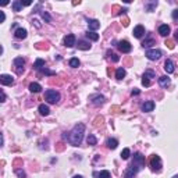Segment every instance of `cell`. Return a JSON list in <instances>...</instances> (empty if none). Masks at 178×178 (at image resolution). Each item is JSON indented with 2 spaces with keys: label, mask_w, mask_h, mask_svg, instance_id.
I'll list each match as a JSON object with an SVG mask.
<instances>
[{
  "label": "cell",
  "mask_w": 178,
  "mask_h": 178,
  "mask_svg": "<svg viewBox=\"0 0 178 178\" xmlns=\"http://www.w3.org/2000/svg\"><path fill=\"white\" fill-rule=\"evenodd\" d=\"M172 178H178V174H177V175H174V177H172Z\"/></svg>",
  "instance_id": "bcb514c9"
},
{
  "label": "cell",
  "mask_w": 178,
  "mask_h": 178,
  "mask_svg": "<svg viewBox=\"0 0 178 178\" xmlns=\"http://www.w3.org/2000/svg\"><path fill=\"white\" fill-rule=\"evenodd\" d=\"M64 46H66V47H74V46H77L75 35H73V33L67 35V36L64 38Z\"/></svg>",
  "instance_id": "9c48e42d"
},
{
  "label": "cell",
  "mask_w": 178,
  "mask_h": 178,
  "mask_svg": "<svg viewBox=\"0 0 178 178\" xmlns=\"http://www.w3.org/2000/svg\"><path fill=\"white\" fill-rule=\"evenodd\" d=\"M154 77H156V74H154L153 70H146L145 74H143V77H142V78L148 79V81H152V78H154Z\"/></svg>",
  "instance_id": "4316f807"
},
{
  "label": "cell",
  "mask_w": 178,
  "mask_h": 178,
  "mask_svg": "<svg viewBox=\"0 0 178 178\" xmlns=\"http://www.w3.org/2000/svg\"><path fill=\"white\" fill-rule=\"evenodd\" d=\"M175 40H178V29L175 31Z\"/></svg>",
  "instance_id": "ee69618b"
},
{
  "label": "cell",
  "mask_w": 178,
  "mask_h": 178,
  "mask_svg": "<svg viewBox=\"0 0 178 178\" xmlns=\"http://www.w3.org/2000/svg\"><path fill=\"white\" fill-rule=\"evenodd\" d=\"M166 45L169 46L170 49H174V45H172V42H171V40H167V42H166Z\"/></svg>",
  "instance_id": "60d3db41"
},
{
  "label": "cell",
  "mask_w": 178,
  "mask_h": 178,
  "mask_svg": "<svg viewBox=\"0 0 178 178\" xmlns=\"http://www.w3.org/2000/svg\"><path fill=\"white\" fill-rule=\"evenodd\" d=\"M73 178H82V175H74Z\"/></svg>",
  "instance_id": "f6af8a7d"
},
{
  "label": "cell",
  "mask_w": 178,
  "mask_h": 178,
  "mask_svg": "<svg viewBox=\"0 0 178 178\" xmlns=\"http://www.w3.org/2000/svg\"><path fill=\"white\" fill-rule=\"evenodd\" d=\"M153 45H154V39H152V38H149V36H148V39H146V40H143V42H142V47L148 49V50H149V47H150V46H153Z\"/></svg>",
  "instance_id": "83f0119b"
},
{
  "label": "cell",
  "mask_w": 178,
  "mask_h": 178,
  "mask_svg": "<svg viewBox=\"0 0 178 178\" xmlns=\"http://www.w3.org/2000/svg\"><path fill=\"white\" fill-rule=\"evenodd\" d=\"M170 27L167 24H163V25H160L159 27V29H157V32L160 33V35H161V36H169L170 35Z\"/></svg>",
  "instance_id": "2e32d148"
},
{
  "label": "cell",
  "mask_w": 178,
  "mask_h": 178,
  "mask_svg": "<svg viewBox=\"0 0 178 178\" xmlns=\"http://www.w3.org/2000/svg\"><path fill=\"white\" fill-rule=\"evenodd\" d=\"M85 35H86V38L89 40H93V42H96V40H99V35H97L96 32H92V31H88L86 33H85Z\"/></svg>",
  "instance_id": "484cf974"
},
{
  "label": "cell",
  "mask_w": 178,
  "mask_h": 178,
  "mask_svg": "<svg viewBox=\"0 0 178 178\" xmlns=\"http://www.w3.org/2000/svg\"><path fill=\"white\" fill-rule=\"evenodd\" d=\"M125 70L123 68V67H120V68H117V71H116V78L117 79H123L124 77H125Z\"/></svg>",
  "instance_id": "f546056e"
},
{
  "label": "cell",
  "mask_w": 178,
  "mask_h": 178,
  "mask_svg": "<svg viewBox=\"0 0 178 178\" xmlns=\"http://www.w3.org/2000/svg\"><path fill=\"white\" fill-rule=\"evenodd\" d=\"M131 166H132L136 171H141V170L143 169V166H145V156H142L139 152H135V153H134V160H132V163H131Z\"/></svg>",
  "instance_id": "7a4b0ae2"
},
{
  "label": "cell",
  "mask_w": 178,
  "mask_h": 178,
  "mask_svg": "<svg viewBox=\"0 0 178 178\" xmlns=\"http://www.w3.org/2000/svg\"><path fill=\"white\" fill-rule=\"evenodd\" d=\"M45 100L47 103H50V104H56L60 100V93L56 89H47L45 92Z\"/></svg>",
  "instance_id": "3957f363"
},
{
  "label": "cell",
  "mask_w": 178,
  "mask_h": 178,
  "mask_svg": "<svg viewBox=\"0 0 178 178\" xmlns=\"http://www.w3.org/2000/svg\"><path fill=\"white\" fill-rule=\"evenodd\" d=\"M77 47H78L79 50H89V49H91V43L86 42V40H78Z\"/></svg>",
  "instance_id": "d6986e66"
},
{
  "label": "cell",
  "mask_w": 178,
  "mask_h": 178,
  "mask_svg": "<svg viewBox=\"0 0 178 178\" xmlns=\"http://www.w3.org/2000/svg\"><path fill=\"white\" fill-rule=\"evenodd\" d=\"M68 64H70V67H73V68H77V67H79V64H81V63H79V60H78L77 57H73L71 60L68 61Z\"/></svg>",
  "instance_id": "1f68e13d"
},
{
  "label": "cell",
  "mask_w": 178,
  "mask_h": 178,
  "mask_svg": "<svg viewBox=\"0 0 178 178\" xmlns=\"http://www.w3.org/2000/svg\"><path fill=\"white\" fill-rule=\"evenodd\" d=\"M106 145H107V148L109 149H116L118 146V141L114 138H109L107 139V142H106Z\"/></svg>",
  "instance_id": "cb8c5ba5"
},
{
  "label": "cell",
  "mask_w": 178,
  "mask_h": 178,
  "mask_svg": "<svg viewBox=\"0 0 178 178\" xmlns=\"http://www.w3.org/2000/svg\"><path fill=\"white\" fill-rule=\"evenodd\" d=\"M4 20H6V14H4V11H2V22H4Z\"/></svg>",
  "instance_id": "7bdbcfd3"
},
{
  "label": "cell",
  "mask_w": 178,
  "mask_h": 178,
  "mask_svg": "<svg viewBox=\"0 0 178 178\" xmlns=\"http://www.w3.org/2000/svg\"><path fill=\"white\" fill-rule=\"evenodd\" d=\"M29 91L32 92V93H39V92L42 91V86H40V84H38V82H32V84H29Z\"/></svg>",
  "instance_id": "7402d4cb"
},
{
  "label": "cell",
  "mask_w": 178,
  "mask_h": 178,
  "mask_svg": "<svg viewBox=\"0 0 178 178\" xmlns=\"http://www.w3.org/2000/svg\"><path fill=\"white\" fill-rule=\"evenodd\" d=\"M27 29H24V28H17V29L14 31V36L15 39H25L27 38Z\"/></svg>",
  "instance_id": "4fadbf2b"
},
{
  "label": "cell",
  "mask_w": 178,
  "mask_h": 178,
  "mask_svg": "<svg viewBox=\"0 0 178 178\" xmlns=\"http://www.w3.org/2000/svg\"><path fill=\"white\" fill-rule=\"evenodd\" d=\"M157 7V2H146L145 3V10L148 13H152Z\"/></svg>",
  "instance_id": "d4e9b609"
},
{
  "label": "cell",
  "mask_w": 178,
  "mask_h": 178,
  "mask_svg": "<svg viewBox=\"0 0 178 178\" xmlns=\"http://www.w3.org/2000/svg\"><path fill=\"white\" fill-rule=\"evenodd\" d=\"M93 177L95 178H112V175H110V171H107V170H103V171H100V172L95 171L93 172Z\"/></svg>",
  "instance_id": "ffe728a7"
},
{
  "label": "cell",
  "mask_w": 178,
  "mask_h": 178,
  "mask_svg": "<svg viewBox=\"0 0 178 178\" xmlns=\"http://www.w3.org/2000/svg\"><path fill=\"white\" fill-rule=\"evenodd\" d=\"M141 93V91H139V89H134L132 92H131V95H132V96H136V95H139Z\"/></svg>",
  "instance_id": "ab89813d"
},
{
  "label": "cell",
  "mask_w": 178,
  "mask_h": 178,
  "mask_svg": "<svg viewBox=\"0 0 178 178\" xmlns=\"http://www.w3.org/2000/svg\"><path fill=\"white\" fill-rule=\"evenodd\" d=\"M117 47L120 49V51H123V53H130L132 46H131V43L128 42V40H120V42L117 43Z\"/></svg>",
  "instance_id": "ba28073f"
},
{
  "label": "cell",
  "mask_w": 178,
  "mask_h": 178,
  "mask_svg": "<svg viewBox=\"0 0 178 178\" xmlns=\"http://www.w3.org/2000/svg\"><path fill=\"white\" fill-rule=\"evenodd\" d=\"M85 134V124L78 123L77 125H74V128L68 132V142L73 146H79L82 139H84Z\"/></svg>",
  "instance_id": "6da1fadb"
},
{
  "label": "cell",
  "mask_w": 178,
  "mask_h": 178,
  "mask_svg": "<svg viewBox=\"0 0 178 178\" xmlns=\"http://www.w3.org/2000/svg\"><path fill=\"white\" fill-rule=\"evenodd\" d=\"M11 7H13V11L18 13L22 10V7H24V4H22V2H20V0H14L11 3Z\"/></svg>",
  "instance_id": "44dd1931"
},
{
  "label": "cell",
  "mask_w": 178,
  "mask_h": 178,
  "mask_svg": "<svg viewBox=\"0 0 178 178\" xmlns=\"http://www.w3.org/2000/svg\"><path fill=\"white\" fill-rule=\"evenodd\" d=\"M14 172H15L17 175H18L20 178H25V177H27L25 171H22V170H20V169H15V170H14Z\"/></svg>",
  "instance_id": "d590c367"
},
{
  "label": "cell",
  "mask_w": 178,
  "mask_h": 178,
  "mask_svg": "<svg viewBox=\"0 0 178 178\" xmlns=\"http://www.w3.org/2000/svg\"><path fill=\"white\" fill-rule=\"evenodd\" d=\"M171 17H172V20H174V21H178V9H175L174 11H172Z\"/></svg>",
  "instance_id": "74e56055"
},
{
  "label": "cell",
  "mask_w": 178,
  "mask_h": 178,
  "mask_svg": "<svg viewBox=\"0 0 178 178\" xmlns=\"http://www.w3.org/2000/svg\"><path fill=\"white\" fill-rule=\"evenodd\" d=\"M134 36L135 38H142L143 35H145V28H143V25H136L135 28H134Z\"/></svg>",
  "instance_id": "5bb4252c"
},
{
  "label": "cell",
  "mask_w": 178,
  "mask_h": 178,
  "mask_svg": "<svg viewBox=\"0 0 178 178\" xmlns=\"http://www.w3.org/2000/svg\"><path fill=\"white\" fill-rule=\"evenodd\" d=\"M86 142H88V145H89V146H95L97 143V139H96V136H95V135H88Z\"/></svg>",
  "instance_id": "4dcf8cb0"
},
{
  "label": "cell",
  "mask_w": 178,
  "mask_h": 178,
  "mask_svg": "<svg viewBox=\"0 0 178 178\" xmlns=\"http://www.w3.org/2000/svg\"><path fill=\"white\" fill-rule=\"evenodd\" d=\"M43 67H45V60H42V59H38L33 63V70H42Z\"/></svg>",
  "instance_id": "f1b7e54d"
},
{
  "label": "cell",
  "mask_w": 178,
  "mask_h": 178,
  "mask_svg": "<svg viewBox=\"0 0 178 178\" xmlns=\"http://www.w3.org/2000/svg\"><path fill=\"white\" fill-rule=\"evenodd\" d=\"M109 56H110V59H112V60L114 61V63H117V61L120 60V56L116 55V53H110V51H109Z\"/></svg>",
  "instance_id": "8d00e7d4"
},
{
  "label": "cell",
  "mask_w": 178,
  "mask_h": 178,
  "mask_svg": "<svg viewBox=\"0 0 178 178\" xmlns=\"http://www.w3.org/2000/svg\"><path fill=\"white\" fill-rule=\"evenodd\" d=\"M130 154H131V150L128 148L123 149V152H121V159H123V160H127L128 157H130Z\"/></svg>",
  "instance_id": "d6a6232c"
},
{
  "label": "cell",
  "mask_w": 178,
  "mask_h": 178,
  "mask_svg": "<svg viewBox=\"0 0 178 178\" xmlns=\"http://www.w3.org/2000/svg\"><path fill=\"white\" fill-rule=\"evenodd\" d=\"M146 57L152 61L159 60V59L161 57V51H160L159 49H149V50H146Z\"/></svg>",
  "instance_id": "5b68a950"
},
{
  "label": "cell",
  "mask_w": 178,
  "mask_h": 178,
  "mask_svg": "<svg viewBox=\"0 0 178 178\" xmlns=\"http://www.w3.org/2000/svg\"><path fill=\"white\" fill-rule=\"evenodd\" d=\"M13 63H14V67H15L17 74H22V71H24V64H25L24 59H22V57H15Z\"/></svg>",
  "instance_id": "52a82bcc"
},
{
  "label": "cell",
  "mask_w": 178,
  "mask_h": 178,
  "mask_svg": "<svg viewBox=\"0 0 178 178\" xmlns=\"http://www.w3.org/2000/svg\"><path fill=\"white\" fill-rule=\"evenodd\" d=\"M150 167H152V170H153V171H156V172L161 171L163 164H161V159H160V156L153 154V156L150 157Z\"/></svg>",
  "instance_id": "277c9868"
},
{
  "label": "cell",
  "mask_w": 178,
  "mask_h": 178,
  "mask_svg": "<svg viewBox=\"0 0 178 178\" xmlns=\"http://www.w3.org/2000/svg\"><path fill=\"white\" fill-rule=\"evenodd\" d=\"M40 15H42V18L45 20L46 22H51V17H50V14H49L47 11H45V10H43V11H40Z\"/></svg>",
  "instance_id": "836d02e7"
},
{
  "label": "cell",
  "mask_w": 178,
  "mask_h": 178,
  "mask_svg": "<svg viewBox=\"0 0 178 178\" xmlns=\"http://www.w3.org/2000/svg\"><path fill=\"white\" fill-rule=\"evenodd\" d=\"M4 102H6V93L2 91V103H4Z\"/></svg>",
  "instance_id": "b9f144b4"
},
{
  "label": "cell",
  "mask_w": 178,
  "mask_h": 178,
  "mask_svg": "<svg viewBox=\"0 0 178 178\" xmlns=\"http://www.w3.org/2000/svg\"><path fill=\"white\" fill-rule=\"evenodd\" d=\"M170 82H171V81H170V78H169L167 75L159 77V85H160L161 88H167V86L170 85Z\"/></svg>",
  "instance_id": "ac0fdd59"
},
{
  "label": "cell",
  "mask_w": 178,
  "mask_h": 178,
  "mask_svg": "<svg viewBox=\"0 0 178 178\" xmlns=\"http://www.w3.org/2000/svg\"><path fill=\"white\" fill-rule=\"evenodd\" d=\"M136 174H138V171H136L132 166H130L125 171H124V178H135Z\"/></svg>",
  "instance_id": "9a60e30c"
},
{
  "label": "cell",
  "mask_w": 178,
  "mask_h": 178,
  "mask_svg": "<svg viewBox=\"0 0 178 178\" xmlns=\"http://www.w3.org/2000/svg\"><path fill=\"white\" fill-rule=\"evenodd\" d=\"M89 100H91V103H92L93 106H102L103 103L106 102L104 96H103V95H99V93L91 95V96H89Z\"/></svg>",
  "instance_id": "8992f818"
},
{
  "label": "cell",
  "mask_w": 178,
  "mask_h": 178,
  "mask_svg": "<svg viewBox=\"0 0 178 178\" xmlns=\"http://www.w3.org/2000/svg\"><path fill=\"white\" fill-rule=\"evenodd\" d=\"M39 71H40L42 74H46V75H56L55 71H50V70H47L46 67H43V68H42V70H39Z\"/></svg>",
  "instance_id": "e575fe53"
},
{
  "label": "cell",
  "mask_w": 178,
  "mask_h": 178,
  "mask_svg": "<svg viewBox=\"0 0 178 178\" xmlns=\"http://www.w3.org/2000/svg\"><path fill=\"white\" fill-rule=\"evenodd\" d=\"M153 110H154V102L153 100H148V102H145L143 104H142V112L149 113V112H153Z\"/></svg>",
  "instance_id": "7c38bea8"
},
{
  "label": "cell",
  "mask_w": 178,
  "mask_h": 178,
  "mask_svg": "<svg viewBox=\"0 0 178 178\" xmlns=\"http://www.w3.org/2000/svg\"><path fill=\"white\" fill-rule=\"evenodd\" d=\"M38 110H39V113H40V116H49V113H50V109H49V106L47 104H39V107H38Z\"/></svg>",
  "instance_id": "603a6c76"
},
{
  "label": "cell",
  "mask_w": 178,
  "mask_h": 178,
  "mask_svg": "<svg viewBox=\"0 0 178 178\" xmlns=\"http://www.w3.org/2000/svg\"><path fill=\"white\" fill-rule=\"evenodd\" d=\"M0 82H2V85H4V86H11V85L14 84V78H13L11 75H9V74H2V75H0Z\"/></svg>",
  "instance_id": "30bf717a"
},
{
  "label": "cell",
  "mask_w": 178,
  "mask_h": 178,
  "mask_svg": "<svg viewBox=\"0 0 178 178\" xmlns=\"http://www.w3.org/2000/svg\"><path fill=\"white\" fill-rule=\"evenodd\" d=\"M32 24H33V25H35V27H36V28H40V24H39V20H33V21H32Z\"/></svg>",
  "instance_id": "f35d334b"
},
{
  "label": "cell",
  "mask_w": 178,
  "mask_h": 178,
  "mask_svg": "<svg viewBox=\"0 0 178 178\" xmlns=\"http://www.w3.org/2000/svg\"><path fill=\"white\" fill-rule=\"evenodd\" d=\"M164 70H166L167 74H172L175 71V64L172 60H170V59H167L166 61H164Z\"/></svg>",
  "instance_id": "8fae6325"
},
{
  "label": "cell",
  "mask_w": 178,
  "mask_h": 178,
  "mask_svg": "<svg viewBox=\"0 0 178 178\" xmlns=\"http://www.w3.org/2000/svg\"><path fill=\"white\" fill-rule=\"evenodd\" d=\"M88 28H89L92 32H95L96 29L100 28V22L97 21V20H88Z\"/></svg>",
  "instance_id": "e0dca14e"
}]
</instances>
